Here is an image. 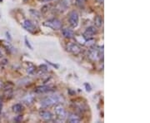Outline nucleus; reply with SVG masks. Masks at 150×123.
Listing matches in <instances>:
<instances>
[{
    "label": "nucleus",
    "instance_id": "nucleus-1",
    "mask_svg": "<svg viewBox=\"0 0 150 123\" xmlns=\"http://www.w3.org/2000/svg\"><path fill=\"white\" fill-rule=\"evenodd\" d=\"M64 101V99L63 97L59 96V95H53V96H49L46 98L43 99L41 101V106L44 108H47V107H50L53 106H56L58 104H60Z\"/></svg>",
    "mask_w": 150,
    "mask_h": 123
},
{
    "label": "nucleus",
    "instance_id": "nucleus-2",
    "mask_svg": "<svg viewBox=\"0 0 150 123\" xmlns=\"http://www.w3.org/2000/svg\"><path fill=\"white\" fill-rule=\"evenodd\" d=\"M44 25L47 28H52L53 30H59L62 28V22L58 19H52L44 22Z\"/></svg>",
    "mask_w": 150,
    "mask_h": 123
},
{
    "label": "nucleus",
    "instance_id": "nucleus-3",
    "mask_svg": "<svg viewBox=\"0 0 150 123\" xmlns=\"http://www.w3.org/2000/svg\"><path fill=\"white\" fill-rule=\"evenodd\" d=\"M54 111H55V115L57 116V118L59 121H65L67 119V117H68L67 111H65L63 106H62L60 104H58L55 106Z\"/></svg>",
    "mask_w": 150,
    "mask_h": 123
},
{
    "label": "nucleus",
    "instance_id": "nucleus-4",
    "mask_svg": "<svg viewBox=\"0 0 150 123\" xmlns=\"http://www.w3.org/2000/svg\"><path fill=\"white\" fill-rule=\"evenodd\" d=\"M88 55L90 59L95 61L98 58L102 57L101 55H103V49L102 48H98L97 47H93V48H91L89 49Z\"/></svg>",
    "mask_w": 150,
    "mask_h": 123
},
{
    "label": "nucleus",
    "instance_id": "nucleus-5",
    "mask_svg": "<svg viewBox=\"0 0 150 123\" xmlns=\"http://www.w3.org/2000/svg\"><path fill=\"white\" fill-rule=\"evenodd\" d=\"M69 24L72 28H77L79 22V16L76 11H71L69 14Z\"/></svg>",
    "mask_w": 150,
    "mask_h": 123
},
{
    "label": "nucleus",
    "instance_id": "nucleus-6",
    "mask_svg": "<svg viewBox=\"0 0 150 123\" xmlns=\"http://www.w3.org/2000/svg\"><path fill=\"white\" fill-rule=\"evenodd\" d=\"M98 33V30L97 28L94 27V26H91V27H88L86 31L84 32L83 35V37L85 39V40H91L93 37Z\"/></svg>",
    "mask_w": 150,
    "mask_h": 123
},
{
    "label": "nucleus",
    "instance_id": "nucleus-7",
    "mask_svg": "<svg viewBox=\"0 0 150 123\" xmlns=\"http://www.w3.org/2000/svg\"><path fill=\"white\" fill-rule=\"evenodd\" d=\"M23 27L26 30L28 31L31 33H35L36 32L37 28H36L35 25L33 23L31 20H29V19H25L24 23H23Z\"/></svg>",
    "mask_w": 150,
    "mask_h": 123
},
{
    "label": "nucleus",
    "instance_id": "nucleus-8",
    "mask_svg": "<svg viewBox=\"0 0 150 123\" xmlns=\"http://www.w3.org/2000/svg\"><path fill=\"white\" fill-rule=\"evenodd\" d=\"M67 50L69 51V53L74 54V55H78L81 53V48L80 47L76 44V43H69L67 46Z\"/></svg>",
    "mask_w": 150,
    "mask_h": 123
},
{
    "label": "nucleus",
    "instance_id": "nucleus-9",
    "mask_svg": "<svg viewBox=\"0 0 150 123\" xmlns=\"http://www.w3.org/2000/svg\"><path fill=\"white\" fill-rule=\"evenodd\" d=\"M53 90V87L49 85H44V86H38L37 88L35 89V92L36 93H47V92H52Z\"/></svg>",
    "mask_w": 150,
    "mask_h": 123
},
{
    "label": "nucleus",
    "instance_id": "nucleus-10",
    "mask_svg": "<svg viewBox=\"0 0 150 123\" xmlns=\"http://www.w3.org/2000/svg\"><path fill=\"white\" fill-rule=\"evenodd\" d=\"M39 116L45 121H52L53 118V114L50 111H46V110H42V111H39Z\"/></svg>",
    "mask_w": 150,
    "mask_h": 123
},
{
    "label": "nucleus",
    "instance_id": "nucleus-11",
    "mask_svg": "<svg viewBox=\"0 0 150 123\" xmlns=\"http://www.w3.org/2000/svg\"><path fill=\"white\" fill-rule=\"evenodd\" d=\"M68 122L70 123H78L81 121V118L79 116H78L75 113H70L69 116L67 117Z\"/></svg>",
    "mask_w": 150,
    "mask_h": 123
},
{
    "label": "nucleus",
    "instance_id": "nucleus-12",
    "mask_svg": "<svg viewBox=\"0 0 150 123\" xmlns=\"http://www.w3.org/2000/svg\"><path fill=\"white\" fill-rule=\"evenodd\" d=\"M62 33L63 35V37H66V38H69V39H71V38L74 37V31L72 30V29H70V28H63L62 30Z\"/></svg>",
    "mask_w": 150,
    "mask_h": 123
},
{
    "label": "nucleus",
    "instance_id": "nucleus-13",
    "mask_svg": "<svg viewBox=\"0 0 150 123\" xmlns=\"http://www.w3.org/2000/svg\"><path fill=\"white\" fill-rule=\"evenodd\" d=\"M74 108H76V110L79 112L83 113V111H85L87 110V106H86V104L84 102H74Z\"/></svg>",
    "mask_w": 150,
    "mask_h": 123
},
{
    "label": "nucleus",
    "instance_id": "nucleus-14",
    "mask_svg": "<svg viewBox=\"0 0 150 123\" xmlns=\"http://www.w3.org/2000/svg\"><path fill=\"white\" fill-rule=\"evenodd\" d=\"M72 2H73V0H61L60 3H59L60 9H62V8L63 10L67 9V8L70 6V4H71Z\"/></svg>",
    "mask_w": 150,
    "mask_h": 123
},
{
    "label": "nucleus",
    "instance_id": "nucleus-15",
    "mask_svg": "<svg viewBox=\"0 0 150 123\" xmlns=\"http://www.w3.org/2000/svg\"><path fill=\"white\" fill-rule=\"evenodd\" d=\"M94 24L98 28H100L103 25V18L100 15H98V16L95 17V19H94Z\"/></svg>",
    "mask_w": 150,
    "mask_h": 123
},
{
    "label": "nucleus",
    "instance_id": "nucleus-16",
    "mask_svg": "<svg viewBox=\"0 0 150 123\" xmlns=\"http://www.w3.org/2000/svg\"><path fill=\"white\" fill-rule=\"evenodd\" d=\"M23 110H24V106H23V105L20 104V103H17V104H15L12 106V111L16 112V113H19Z\"/></svg>",
    "mask_w": 150,
    "mask_h": 123
},
{
    "label": "nucleus",
    "instance_id": "nucleus-17",
    "mask_svg": "<svg viewBox=\"0 0 150 123\" xmlns=\"http://www.w3.org/2000/svg\"><path fill=\"white\" fill-rule=\"evenodd\" d=\"M86 3V0H75V4L78 8H83Z\"/></svg>",
    "mask_w": 150,
    "mask_h": 123
},
{
    "label": "nucleus",
    "instance_id": "nucleus-18",
    "mask_svg": "<svg viewBox=\"0 0 150 123\" xmlns=\"http://www.w3.org/2000/svg\"><path fill=\"white\" fill-rule=\"evenodd\" d=\"M33 101H34V98H33V97L31 96V95L28 96V97H27L24 99L25 103L28 105H31L32 103L33 102Z\"/></svg>",
    "mask_w": 150,
    "mask_h": 123
},
{
    "label": "nucleus",
    "instance_id": "nucleus-19",
    "mask_svg": "<svg viewBox=\"0 0 150 123\" xmlns=\"http://www.w3.org/2000/svg\"><path fill=\"white\" fill-rule=\"evenodd\" d=\"M30 82H31L30 78H28V77H25V78H24V79H22V80L19 81V85L24 86V85H27V84H28Z\"/></svg>",
    "mask_w": 150,
    "mask_h": 123
},
{
    "label": "nucleus",
    "instance_id": "nucleus-20",
    "mask_svg": "<svg viewBox=\"0 0 150 123\" xmlns=\"http://www.w3.org/2000/svg\"><path fill=\"white\" fill-rule=\"evenodd\" d=\"M35 69H36V68H35L33 64H30V67H28V68L27 72H28L29 74H33L34 72H35Z\"/></svg>",
    "mask_w": 150,
    "mask_h": 123
},
{
    "label": "nucleus",
    "instance_id": "nucleus-21",
    "mask_svg": "<svg viewBox=\"0 0 150 123\" xmlns=\"http://www.w3.org/2000/svg\"><path fill=\"white\" fill-rule=\"evenodd\" d=\"M25 43H26V45H27V47L29 48V49L33 50V47H32V45L30 44L29 43V41H28V39L27 38V37H25Z\"/></svg>",
    "mask_w": 150,
    "mask_h": 123
},
{
    "label": "nucleus",
    "instance_id": "nucleus-22",
    "mask_svg": "<svg viewBox=\"0 0 150 123\" xmlns=\"http://www.w3.org/2000/svg\"><path fill=\"white\" fill-rule=\"evenodd\" d=\"M84 85H85V87H86L87 92H90V91H91V89H92V88H91V86H90V85H89V84H88V83H85Z\"/></svg>",
    "mask_w": 150,
    "mask_h": 123
},
{
    "label": "nucleus",
    "instance_id": "nucleus-23",
    "mask_svg": "<svg viewBox=\"0 0 150 123\" xmlns=\"http://www.w3.org/2000/svg\"><path fill=\"white\" fill-rule=\"evenodd\" d=\"M47 62H49V64H50V65H51V66H53V68H57V69H58V68H59V66H58V65H57V64H53V63H52V62H51L47 61Z\"/></svg>",
    "mask_w": 150,
    "mask_h": 123
},
{
    "label": "nucleus",
    "instance_id": "nucleus-24",
    "mask_svg": "<svg viewBox=\"0 0 150 123\" xmlns=\"http://www.w3.org/2000/svg\"><path fill=\"white\" fill-rule=\"evenodd\" d=\"M2 108H3V102H2V98H0V114L2 111Z\"/></svg>",
    "mask_w": 150,
    "mask_h": 123
},
{
    "label": "nucleus",
    "instance_id": "nucleus-25",
    "mask_svg": "<svg viewBox=\"0 0 150 123\" xmlns=\"http://www.w3.org/2000/svg\"><path fill=\"white\" fill-rule=\"evenodd\" d=\"M6 35H7V37H8V38L9 40H11V39H12V38H11V37H10V34H9V32H7Z\"/></svg>",
    "mask_w": 150,
    "mask_h": 123
},
{
    "label": "nucleus",
    "instance_id": "nucleus-26",
    "mask_svg": "<svg viewBox=\"0 0 150 123\" xmlns=\"http://www.w3.org/2000/svg\"><path fill=\"white\" fill-rule=\"evenodd\" d=\"M40 2H42V3H48V2H51V1H53V0H39Z\"/></svg>",
    "mask_w": 150,
    "mask_h": 123
},
{
    "label": "nucleus",
    "instance_id": "nucleus-27",
    "mask_svg": "<svg viewBox=\"0 0 150 123\" xmlns=\"http://www.w3.org/2000/svg\"><path fill=\"white\" fill-rule=\"evenodd\" d=\"M98 1V3H103V0H97Z\"/></svg>",
    "mask_w": 150,
    "mask_h": 123
},
{
    "label": "nucleus",
    "instance_id": "nucleus-28",
    "mask_svg": "<svg viewBox=\"0 0 150 123\" xmlns=\"http://www.w3.org/2000/svg\"><path fill=\"white\" fill-rule=\"evenodd\" d=\"M2 86H3V82H2L0 81V88H1Z\"/></svg>",
    "mask_w": 150,
    "mask_h": 123
},
{
    "label": "nucleus",
    "instance_id": "nucleus-29",
    "mask_svg": "<svg viewBox=\"0 0 150 123\" xmlns=\"http://www.w3.org/2000/svg\"><path fill=\"white\" fill-rule=\"evenodd\" d=\"M0 57H2V52H1V49H0Z\"/></svg>",
    "mask_w": 150,
    "mask_h": 123
},
{
    "label": "nucleus",
    "instance_id": "nucleus-30",
    "mask_svg": "<svg viewBox=\"0 0 150 123\" xmlns=\"http://www.w3.org/2000/svg\"><path fill=\"white\" fill-rule=\"evenodd\" d=\"M0 1H3V0H0Z\"/></svg>",
    "mask_w": 150,
    "mask_h": 123
}]
</instances>
